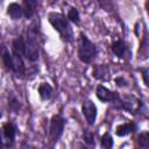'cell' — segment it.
<instances>
[{
  "label": "cell",
  "instance_id": "obj_1",
  "mask_svg": "<svg viewBox=\"0 0 149 149\" xmlns=\"http://www.w3.org/2000/svg\"><path fill=\"white\" fill-rule=\"evenodd\" d=\"M48 20H49V23L59 34L61 38L64 42L73 41V30L65 15L57 13V12H51L48 15Z\"/></svg>",
  "mask_w": 149,
  "mask_h": 149
},
{
  "label": "cell",
  "instance_id": "obj_2",
  "mask_svg": "<svg viewBox=\"0 0 149 149\" xmlns=\"http://www.w3.org/2000/svg\"><path fill=\"white\" fill-rule=\"evenodd\" d=\"M24 57L30 62H36L40 57V44L37 29L30 26L24 37Z\"/></svg>",
  "mask_w": 149,
  "mask_h": 149
},
{
  "label": "cell",
  "instance_id": "obj_3",
  "mask_svg": "<svg viewBox=\"0 0 149 149\" xmlns=\"http://www.w3.org/2000/svg\"><path fill=\"white\" fill-rule=\"evenodd\" d=\"M98 55L97 45L84 34L80 33L78 37V57L83 63L90 64Z\"/></svg>",
  "mask_w": 149,
  "mask_h": 149
},
{
  "label": "cell",
  "instance_id": "obj_4",
  "mask_svg": "<svg viewBox=\"0 0 149 149\" xmlns=\"http://www.w3.org/2000/svg\"><path fill=\"white\" fill-rule=\"evenodd\" d=\"M17 134V127L14 122H6L3 123L2 128L0 129V146L2 148H12Z\"/></svg>",
  "mask_w": 149,
  "mask_h": 149
},
{
  "label": "cell",
  "instance_id": "obj_5",
  "mask_svg": "<svg viewBox=\"0 0 149 149\" xmlns=\"http://www.w3.org/2000/svg\"><path fill=\"white\" fill-rule=\"evenodd\" d=\"M114 104H118V108L127 111L128 113H132V114H136L137 112L141 111V101L133 94L120 95Z\"/></svg>",
  "mask_w": 149,
  "mask_h": 149
},
{
  "label": "cell",
  "instance_id": "obj_6",
  "mask_svg": "<svg viewBox=\"0 0 149 149\" xmlns=\"http://www.w3.org/2000/svg\"><path fill=\"white\" fill-rule=\"evenodd\" d=\"M64 126H65V119L62 115L56 114L50 119L49 136L52 143H56L61 139L63 130H64Z\"/></svg>",
  "mask_w": 149,
  "mask_h": 149
},
{
  "label": "cell",
  "instance_id": "obj_7",
  "mask_svg": "<svg viewBox=\"0 0 149 149\" xmlns=\"http://www.w3.org/2000/svg\"><path fill=\"white\" fill-rule=\"evenodd\" d=\"M81 113L87 122L88 126H93L95 123V120H97V114H98V109H97V106L95 104L87 99L83 102L81 105Z\"/></svg>",
  "mask_w": 149,
  "mask_h": 149
},
{
  "label": "cell",
  "instance_id": "obj_8",
  "mask_svg": "<svg viewBox=\"0 0 149 149\" xmlns=\"http://www.w3.org/2000/svg\"><path fill=\"white\" fill-rule=\"evenodd\" d=\"M95 95L97 98L102 101V102H115L119 99V93L115 91H111L108 90L106 86L104 85H98L97 90H95Z\"/></svg>",
  "mask_w": 149,
  "mask_h": 149
},
{
  "label": "cell",
  "instance_id": "obj_9",
  "mask_svg": "<svg viewBox=\"0 0 149 149\" xmlns=\"http://www.w3.org/2000/svg\"><path fill=\"white\" fill-rule=\"evenodd\" d=\"M12 72L15 74L16 78L22 79L26 73V66L23 62V57L12 54Z\"/></svg>",
  "mask_w": 149,
  "mask_h": 149
},
{
  "label": "cell",
  "instance_id": "obj_10",
  "mask_svg": "<svg viewBox=\"0 0 149 149\" xmlns=\"http://www.w3.org/2000/svg\"><path fill=\"white\" fill-rule=\"evenodd\" d=\"M92 76L98 80L106 81L109 79V69L105 64H95L92 69Z\"/></svg>",
  "mask_w": 149,
  "mask_h": 149
},
{
  "label": "cell",
  "instance_id": "obj_11",
  "mask_svg": "<svg viewBox=\"0 0 149 149\" xmlns=\"http://www.w3.org/2000/svg\"><path fill=\"white\" fill-rule=\"evenodd\" d=\"M7 14L12 20H20L23 15L22 6L17 2H10L7 7Z\"/></svg>",
  "mask_w": 149,
  "mask_h": 149
},
{
  "label": "cell",
  "instance_id": "obj_12",
  "mask_svg": "<svg viewBox=\"0 0 149 149\" xmlns=\"http://www.w3.org/2000/svg\"><path fill=\"white\" fill-rule=\"evenodd\" d=\"M111 50L112 52L119 57V58H122L127 51V44L125 43L123 40H115L112 44H111Z\"/></svg>",
  "mask_w": 149,
  "mask_h": 149
},
{
  "label": "cell",
  "instance_id": "obj_13",
  "mask_svg": "<svg viewBox=\"0 0 149 149\" xmlns=\"http://www.w3.org/2000/svg\"><path fill=\"white\" fill-rule=\"evenodd\" d=\"M21 6H22V9H23V15L27 19H30L36 12L37 1H35V0H24Z\"/></svg>",
  "mask_w": 149,
  "mask_h": 149
},
{
  "label": "cell",
  "instance_id": "obj_14",
  "mask_svg": "<svg viewBox=\"0 0 149 149\" xmlns=\"http://www.w3.org/2000/svg\"><path fill=\"white\" fill-rule=\"evenodd\" d=\"M134 130H136V125L134 122H127V123L119 125L115 128V134L118 136H126V135L133 133Z\"/></svg>",
  "mask_w": 149,
  "mask_h": 149
},
{
  "label": "cell",
  "instance_id": "obj_15",
  "mask_svg": "<svg viewBox=\"0 0 149 149\" xmlns=\"http://www.w3.org/2000/svg\"><path fill=\"white\" fill-rule=\"evenodd\" d=\"M12 54L19 55V56H24V38L22 36H19L13 40L12 42Z\"/></svg>",
  "mask_w": 149,
  "mask_h": 149
},
{
  "label": "cell",
  "instance_id": "obj_16",
  "mask_svg": "<svg viewBox=\"0 0 149 149\" xmlns=\"http://www.w3.org/2000/svg\"><path fill=\"white\" fill-rule=\"evenodd\" d=\"M52 86L49 83H41L38 86V95L42 100H49L52 95Z\"/></svg>",
  "mask_w": 149,
  "mask_h": 149
},
{
  "label": "cell",
  "instance_id": "obj_17",
  "mask_svg": "<svg viewBox=\"0 0 149 149\" xmlns=\"http://www.w3.org/2000/svg\"><path fill=\"white\" fill-rule=\"evenodd\" d=\"M0 59L2 62V64L5 65V68L9 71H12V54L7 50L6 47L2 48V51H1V55H0Z\"/></svg>",
  "mask_w": 149,
  "mask_h": 149
},
{
  "label": "cell",
  "instance_id": "obj_18",
  "mask_svg": "<svg viewBox=\"0 0 149 149\" xmlns=\"http://www.w3.org/2000/svg\"><path fill=\"white\" fill-rule=\"evenodd\" d=\"M8 107L12 112L14 113H19L20 108H21V104H20V100L14 95V94H10L8 97Z\"/></svg>",
  "mask_w": 149,
  "mask_h": 149
},
{
  "label": "cell",
  "instance_id": "obj_19",
  "mask_svg": "<svg viewBox=\"0 0 149 149\" xmlns=\"http://www.w3.org/2000/svg\"><path fill=\"white\" fill-rule=\"evenodd\" d=\"M100 144H101V148H102V149H112V148H113L114 141H113L112 135H111L108 132L102 135V137H101V140H100Z\"/></svg>",
  "mask_w": 149,
  "mask_h": 149
},
{
  "label": "cell",
  "instance_id": "obj_20",
  "mask_svg": "<svg viewBox=\"0 0 149 149\" xmlns=\"http://www.w3.org/2000/svg\"><path fill=\"white\" fill-rule=\"evenodd\" d=\"M66 19L69 20V22L71 21V22L74 23V24H79V22H80V15H79L78 9L74 8V7H71V8L69 9V12H68Z\"/></svg>",
  "mask_w": 149,
  "mask_h": 149
},
{
  "label": "cell",
  "instance_id": "obj_21",
  "mask_svg": "<svg viewBox=\"0 0 149 149\" xmlns=\"http://www.w3.org/2000/svg\"><path fill=\"white\" fill-rule=\"evenodd\" d=\"M139 146L142 149H149V134H148V132H143L139 135Z\"/></svg>",
  "mask_w": 149,
  "mask_h": 149
},
{
  "label": "cell",
  "instance_id": "obj_22",
  "mask_svg": "<svg viewBox=\"0 0 149 149\" xmlns=\"http://www.w3.org/2000/svg\"><path fill=\"white\" fill-rule=\"evenodd\" d=\"M84 142L88 146H94V134L92 132H85L84 134Z\"/></svg>",
  "mask_w": 149,
  "mask_h": 149
},
{
  "label": "cell",
  "instance_id": "obj_23",
  "mask_svg": "<svg viewBox=\"0 0 149 149\" xmlns=\"http://www.w3.org/2000/svg\"><path fill=\"white\" fill-rule=\"evenodd\" d=\"M114 81H115V84H116L118 87H126V86H128V80L125 77H122V76L116 77L114 79Z\"/></svg>",
  "mask_w": 149,
  "mask_h": 149
},
{
  "label": "cell",
  "instance_id": "obj_24",
  "mask_svg": "<svg viewBox=\"0 0 149 149\" xmlns=\"http://www.w3.org/2000/svg\"><path fill=\"white\" fill-rule=\"evenodd\" d=\"M141 73H142V78H143L144 85H146V86H148V85H149V80H148L149 70H148V68H143V69H141Z\"/></svg>",
  "mask_w": 149,
  "mask_h": 149
},
{
  "label": "cell",
  "instance_id": "obj_25",
  "mask_svg": "<svg viewBox=\"0 0 149 149\" xmlns=\"http://www.w3.org/2000/svg\"><path fill=\"white\" fill-rule=\"evenodd\" d=\"M20 149H35V148H34L33 146H30L29 143H26V142H24V143H22V144H21Z\"/></svg>",
  "mask_w": 149,
  "mask_h": 149
},
{
  "label": "cell",
  "instance_id": "obj_26",
  "mask_svg": "<svg viewBox=\"0 0 149 149\" xmlns=\"http://www.w3.org/2000/svg\"><path fill=\"white\" fill-rule=\"evenodd\" d=\"M2 48H3V45H1V44H0V55H1V51H2Z\"/></svg>",
  "mask_w": 149,
  "mask_h": 149
},
{
  "label": "cell",
  "instance_id": "obj_27",
  "mask_svg": "<svg viewBox=\"0 0 149 149\" xmlns=\"http://www.w3.org/2000/svg\"><path fill=\"white\" fill-rule=\"evenodd\" d=\"M80 149H87L86 147H84V146H80Z\"/></svg>",
  "mask_w": 149,
  "mask_h": 149
}]
</instances>
